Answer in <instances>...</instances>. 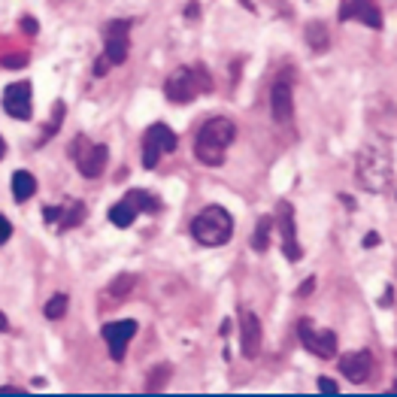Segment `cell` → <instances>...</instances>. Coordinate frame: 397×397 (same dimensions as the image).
Returning <instances> with one entry per match:
<instances>
[{"instance_id": "obj_1", "label": "cell", "mask_w": 397, "mask_h": 397, "mask_svg": "<svg viewBox=\"0 0 397 397\" xmlns=\"http://www.w3.org/2000/svg\"><path fill=\"white\" fill-rule=\"evenodd\" d=\"M233 137H237V128H233L231 118H225V116L209 118L207 125L197 130V140H195L197 161L207 167H221L225 164V152L233 142Z\"/></svg>"}, {"instance_id": "obj_2", "label": "cell", "mask_w": 397, "mask_h": 397, "mask_svg": "<svg viewBox=\"0 0 397 397\" xmlns=\"http://www.w3.org/2000/svg\"><path fill=\"white\" fill-rule=\"evenodd\" d=\"M355 176H358L361 188L373 191V195H382V191L391 185V179H394L391 152L376 146V142L364 146L358 152V158H355Z\"/></svg>"}, {"instance_id": "obj_3", "label": "cell", "mask_w": 397, "mask_h": 397, "mask_svg": "<svg viewBox=\"0 0 397 397\" xmlns=\"http://www.w3.org/2000/svg\"><path fill=\"white\" fill-rule=\"evenodd\" d=\"M209 91H212V79L207 73V67L200 64L176 67L164 83V94L170 104H191V100H197L200 94H209Z\"/></svg>"}, {"instance_id": "obj_4", "label": "cell", "mask_w": 397, "mask_h": 397, "mask_svg": "<svg viewBox=\"0 0 397 397\" xmlns=\"http://www.w3.org/2000/svg\"><path fill=\"white\" fill-rule=\"evenodd\" d=\"M191 237H195L200 246H225V243L233 237V219L225 207H219V203H212L200 212V216L191 221Z\"/></svg>"}, {"instance_id": "obj_5", "label": "cell", "mask_w": 397, "mask_h": 397, "mask_svg": "<svg viewBox=\"0 0 397 397\" xmlns=\"http://www.w3.org/2000/svg\"><path fill=\"white\" fill-rule=\"evenodd\" d=\"M73 158H76V167L85 179H97L100 173L106 170V161H109V149L104 142H91L88 137H76L73 142Z\"/></svg>"}, {"instance_id": "obj_6", "label": "cell", "mask_w": 397, "mask_h": 397, "mask_svg": "<svg viewBox=\"0 0 397 397\" xmlns=\"http://www.w3.org/2000/svg\"><path fill=\"white\" fill-rule=\"evenodd\" d=\"M176 149V134L167 128V125H152L146 134H142V167L146 170H155L158 161L167 155V152Z\"/></svg>"}, {"instance_id": "obj_7", "label": "cell", "mask_w": 397, "mask_h": 397, "mask_svg": "<svg viewBox=\"0 0 397 397\" xmlns=\"http://www.w3.org/2000/svg\"><path fill=\"white\" fill-rule=\"evenodd\" d=\"M298 334H300L303 349L312 352L315 358H322V361L337 358V334H334V331H328V328H315V324H312L310 319H300Z\"/></svg>"}, {"instance_id": "obj_8", "label": "cell", "mask_w": 397, "mask_h": 397, "mask_svg": "<svg viewBox=\"0 0 397 397\" xmlns=\"http://www.w3.org/2000/svg\"><path fill=\"white\" fill-rule=\"evenodd\" d=\"M104 55L109 64H125L130 55V18H113L104 28Z\"/></svg>"}, {"instance_id": "obj_9", "label": "cell", "mask_w": 397, "mask_h": 397, "mask_svg": "<svg viewBox=\"0 0 397 397\" xmlns=\"http://www.w3.org/2000/svg\"><path fill=\"white\" fill-rule=\"evenodd\" d=\"M276 225L282 233V255L288 261H300L303 258V249L298 243V225H294V207L288 200H279L276 203Z\"/></svg>"}, {"instance_id": "obj_10", "label": "cell", "mask_w": 397, "mask_h": 397, "mask_svg": "<svg viewBox=\"0 0 397 397\" xmlns=\"http://www.w3.org/2000/svg\"><path fill=\"white\" fill-rule=\"evenodd\" d=\"M137 334V322L134 319H121V322H109L104 324V340L109 346V358L113 361H121L128 352V343L134 340Z\"/></svg>"}, {"instance_id": "obj_11", "label": "cell", "mask_w": 397, "mask_h": 397, "mask_svg": "<svg viewBox=\"0 0 397 397\" xmlns=\"http://www.w3.org/2000/svg\"><path fill=\"white\" fill-rule=\"evenodd\" d=\"M340 18L343 22H361L373 30L382 28V13H379V6H376V0H343Z\"/></svg>"}, {"instance_id": "obj_12", "label": "cell", "mask_w": 397, "mask_h": 397, "mask_svg": "<svg viewBox=\"0 0 397 397\" xmlns=\"http://www.w3.org/2000/svg\"><path fill=\"white\" fill-rule=\"evenodd\" d=\"M30 83H13L6 85L4 91V109L9 118H18V121H28L30 118Z\"/></svg>"}, {"instance_id": "obj_13", "label": "cell", "mask_w": 397, "mask_h": 397, "mask_svg": "<svg viewBox=\"0 0 397 397\" xmlns=\"http://www.w3.org/2000/svg\"><path fill=\"white\" fill-rule=\"evenodd\" d=\"M240 343L246 358L255 361L261 355V322L252 310H240Z\"/></svg>"}, {"instance_id": "obj_14", "label": "cell", "mask_w": 397, "mask_h": 397, "mask_svg": "<svg viewBox=\"0 0 397 397\" xmlns=\"http://www.w3.org/2000/svg\"><path fill=\"white\" fill-rule=\"evenodd\" d=\"M340 373L355 385H364L373 376V355L370 352H349L340 358Z\"/></svg>"}, {"instance_id": "obj_15", "label": "cell", "mask_w": 397, "mask_h": 397, "mask_svg": "<svg viewBox=\"0 0 397 397\" xmlns=\"http://www.w3.org/2000/svg\"><path fill=\"white\" fill-rule=\"evenodd\" d=\"M270 109H273V118L276 121H291L294 116V94H291V85L285 83V79H279L276 85L270 88Z\"/></svg>"}, {"instance_id": "obj_16", "label": "cell", "mask_w": 397, "mask_h": 397, "mask_svg": "<svg viewBox=\"0 0 397 397\" xmlns=\"http://www.w3.org/2000/svg\"><path fill=\"white\" fill-rule=\"evenodd\" d=\"M9 185H13V197H16L18 203H25V200L34 197V191H37V179L30 176L28 170H18V173H13Z\"/></svg>"}, {"instance_id": "obj_17", "label": "cell", "mask_w": 397, "mask_h": 397, "mask_svg": "<svg viewBox=\"0 0 397 397\" xmlns=\"http://www.w3.org/2000/svg\"><path fill=\"white\" fill-rule=\"evenodd\" d=\"M137 219V207L130 200H118L109 207V221H113L116 228H130Z\"/></svg>"}, {"instance_id": "obj_18", "label": "cell", "mask_w": 397, "mask_h": 397, "mask_svg": "<svg viewBox=\"0 0 397 397\" xmlns=\"http://www.w3.org/2000/svg\"><path fill=\"white\" fill-rule=\"evenodd\" d=\"M134 285H137V276L134 273H121V276H116L113 282H109V288H106V294L113 300H125L130 291H134Z\"/></svg>"}, {"instance_id": "obj_19", "label": "cell", "mask_w": 397, "mask_h": 397, "mask_svg": "<svg viewBox=\"0 0 397 397\" xmlns=\"http://www.w3.org/2000/svg\"><path fill=\"white\" fill-rule=\"evenodd\" d=\"M307 43L312 52H324V49L331 46V37H328V28H324L322 22H312L307 25Z\"/></svg>"}, {"instance_id": "obj_20", "label": "cell", "mask_w": 397, "mask_h": 397, "mask_svg": "<svg viewBox=\"0 0 397 397\" xmlns=\"http://www.w3.org/2000/svg\"><path fill=\"white\" fill-rule=\"evenodd\" d=\"M83 219H85V203H70L67 209H61L58 231H70V228L83 225Z\"/></svg>"}, {"instance_id": "obj_21", "label": "cell", "mask_w": 397, "mask_h": 397, "mask_svg": "<svg viewBox=\"0 0 397 397\" xmlns=\"http://www.w3.org/2000/svg\"><path fill=\"white\" fill-rule=\"evenodd\" d=\"M125 200H130L137 207V212H152V216H155V212H161V200L158 197H152L149 191H128V197Z\"/></svg>"}, {"instance_id": "obj_22", "label": "cell", "mask_w": 397, "mask_h": 397, "mask_svg": "<svg viewBox=\"0 0 397 397\" xmlns=\"http://www.w3.org/2000/svg\"><path fill=\"white\" fill-rule=\"evenodd\" d=\"M270 228H273L270 216L258 219V228H255V233H252V249H255V252H267V246H270Z\"/></svg>"}, {"instance_id": "obj_23", "label": "cell", "mask_w": 397, "mask_h": 397, "mask_svg": "<svg viewBox=\"0 0 397 397\" xmlns=\"http://www.w3.org/2000/svg\"><path fill=\"white\" fill-rule=\"evenodd\" d=\"M67 303H70V298H67V294H55V298L52 300H49L46 303V319L49 322H58V319H64V312H67Z\"/></svg>"}, {"instance_id": "obj_24", "label": "cell", "mask_w": 397, "mask_h": 397, "mask_svg": "<svg viewBox=\"0 0 397 397\" xmlns=\"http://www.w3.org/2000/svg\"><path fill=\"white\" fill-rule=\"evenodd\" d=\"M64 113H67V106H64V104H61V100H58V104L52 106V121H49V125H46V130H43V140H39V142L52 140V134H55V130L61 128V121H64Z\"/></svg>"}, {"instance_id": "obj_25", "label": "cell", "mask_w": 397, "mask_h": 397, "mask_svg": "<svg viewBox=\"0 0 397 397\" xmlns=\"http://www.w3.org/2000/svg\"><path fill=\"white\" fill-rule=\"evenodd\" d=\"M164 376H170V367H167V364H161V367L152 373V382L146 385V389H149V391H158L161 385H164Z\"/></svg>"}, {"instance_id": "obj_26", "label": "cell", "mask_w": 397, "mask_h": 397, "mask_svg": "<svg viewBox=\"0 0 397 397\" xmlns=\"http://www.w3.org/2000/svg\"><path fill=\"white\" fill-rule=\"evenodd\" d=\"M319 391H322V394H337L340 389H337V382H334V379L322 376V379H319Z\"/></svg>"}, {"instance_id": "obj_27", "label": "cell", "mask_w": 397, "mask_h": 397, "mask_svg": "<svg viewBox=\"0 0 397 397\" xmlns=\"http://www.w3.org/2000/svg\"><path fill=\"white\" fill-rule=\"evenodd\" d=\"M9 237H13V225H9L6 216H0V243H6Z\"/></svg>"}, {"instance_id": "obj_28", "label": "cell", "mask_w": 397, "mask_h": 397, "mask_svg": "<svg viewBox=\"0 0 397 397\" xmlns=\"http://www.w3.org/2000/svg\"><path fill=\"white\" fill-rule=\"evenodd\" d=\"M22 30H25V34H30V37H37V30H39V25L34 22V18H22Z\"/></svg>"}, {"instance_id": "obj_29", "label": "cell", "mask_w": 397, "mask_h": 397, "mask_svg": "<svg viewBox=\"0 0 397 397\" xmlns=\"http://www.w3.org/2000/svg\"><path fill=\"white\" fill-rule=\"evenodd\" d=\"M106 67H113V64H109V58H106V55H100V58H97L94 73H97V76H104V73H106Z\"/></svg>"}, {"instance_id": "obj_30", "label": "cell", "mask_w": 397, "mask_h": 397, "mask_svg": "<svg viewBox=\"0 0 397 397\" xmlns=\"http://www.w3.org/2000/svg\"><path fill=\"white\" fill-rule=\"evenodd\" d=\"M312 288H315V279H312V276H310V279H307V282H303V285H300V291H298V294H300V298H307V294H310V291H312Z\"/></svg>"}, {"instance_id": "obj_31", "label": "cell", "mask_w": 397, "mask_h": 397, "mask_svg": "<svg viewBox=\"0 0 397 397\" xmlns=\"http://www.w3.org/2000/svg\"><path fill=\"white\" fill-rule=\"evenodd\" d=\"M376 243H379V237H376V231H370L367 240H364V246H376Z\"/></svg>"}, {"instance_id": "obj_32", "label": "cell", "mask_w": 397, "mask_h": 397, "mask_svg": "<svg viewBox=\"0 0 397 397\" xmlns=\"http://www.w3.org/2000/svg\"><path fill=\"white\" fill-rule=\"evenodd\" d=\"M6 331H9V319H6L4 312H0V334H6Z\"/></svg>"}, {"instance_id": "obj_33", "label": "cell", "mask_w": 397, "mask_h": 397, "mask_svg": "<svg viewBox=\"0 0 397 397\" xmlns=\"http://www.w3.org/2000/svg\"><path fill=\"white\" fill-rule=\"evenodd\" d=\"M185 16H188V18H197V4H188V9H185Z\"/></svg>"}, {"instance_id": "obj_34", "label": "cell", "mask_w": 397, "mask_h": 397, "mask_svg": "<svg viewBox=\"0 0 397 397\" xmlns=\"http://www.w3.org/2000/svg\"><path fill=\"white\" fill-rule=\"evenodd\" d=\"M4 155H6V142H4V137H0V161H4Z\"/></svg>"}, {"instance_id": "obj_35", "label": "cell", "mask_w": 397, "mask_h": 397, "mask_svg": "<svg viewBox=\"0 0 397 397\" xmlns=\"http://www.w3.org/2000/svg\"><path fill=\"white\" fill-rule=\"evenodd\" d=\"M394 391H397V382H394Z\"/></svg>"}]
</instances>
